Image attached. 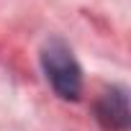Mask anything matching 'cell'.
Listing matches in <instances>:
<instances>
[{
	"instance_id": "cell-1",
	"label": "cell",
	"mask_w": 131,
	"mask_h": 131,
	"mask_svg": "<svg viewBox=\"0 0 131 131\" xmlns=\"http://www.w3.org/2000/svg\"><path fill=\"white\" fill-rule=\"evenodd\" d=\"M41 67L44 75L49 80V85L54 88V93L64 100H77L82 93V70L77 59L72 57V49L59 41L51 39L44 49H41Z\"/></svg>"
},
{
	"instance_id": "cell-2",
	"label": "cell",
	"mask_w": 131,
	"mask_h": 131,
	"mask_svg": "<svg viewBox=\"0 0 131 131\" xmlns=\"http://www.w3.org/2000/svg\"><path fill=\"white\" fill-rule=\"evenodd\" d=\"M95 116L103 128L108 131H126L128 128V98L123 88H108L100 100L95 103Z\"/></svg>"
}]
</instances>
